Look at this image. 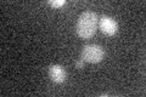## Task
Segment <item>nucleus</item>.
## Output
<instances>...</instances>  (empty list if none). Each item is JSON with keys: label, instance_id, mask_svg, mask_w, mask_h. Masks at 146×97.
Returning <instances> with one entry per match:
<instances>
[{"label": "nucleus", "instance_id": "obj_2", "mask_svg": "<svg viewBox=\"0 0 146 97\" xmlns=\"http://www.w3.org/2000/svg\"><path fill=\"white\" fill-rule=\"evenodd\" d=\"M105 51L100 45L88 44L82 50V59L89 63H99L102 61Z\"/></svg>", "mask_w": 146, "mask_h": 97}, {"label": "nucleus", "instance_id": "obj_1", "mask_svg": "<svg viewBox=\"0 0 146 97\" xmlns=\"http://www.w3.org/2000/svg\"><path fill=\"white\" fill-rule=\"evenodd\" d=\"M98 29V16L93 11H85L78 17L77 21V33L80 38H91Z\"/></svg>", "mask_w": 146, "mask_h": 97}, {"label": "nucleus", "instance_id": "obj_6", "mask_svg": "<svg viewBox=\"0 0 146 97\" xmlns=\"http://www.w3.org/2000/svg\"><path fill=\"white\" fill-rule=\"evenodd\" d=\"M76 67L77 68H78V69H82V68H83V59H79V61H77L76 62Z\"/></svg>", "mask_w": 146, "mask_h": 97}, {"label": "nucleus", "instance_id": "obj_3", "mask_svg": "<svg viewBox=\"0 0 146 97\" xmlns=\"http://www.w3.org/2000/svg\"><path fill=\"white\" fill-rule=\"evenodd\" d=\"M99 26H100V29L102 30V33H105L106 35H110V36L115 35L118 30L117 22L110 16H102L100 18Z\"/></svg>", "mask_w": 146, "mask_h": 97}, {"label": "nucleus", "instance_id": "obj_4", "mask_svg": "<svg viewBox=\"0 0 146 97\" xmlns=\"http://www.w3.org/2000/svg\"><path fill=\"white\" fill-rule=\"evenodd\" d=\"M49 77L56 84H62L63 81L66 80L67 74L66 71L62 66H58V64H51L49 67Z\"/></svg>", "mask_w": 146, "mask_h": 97}, {"label": "nucleus", "instance_id": "obj_5", "mask_svg": "<svg viewBox=\"0 0 146 97\" xmlns=\"http://www.w3.org/2000/svg\"><path fill=\"white\" fill-rule=\"evenodd\" d=\"M49 4L54 7H60V6H63L66 4V0H51V1H49Z\"/></svg>", "mask_w": 146, "mask_h": 97}]
</instances>
